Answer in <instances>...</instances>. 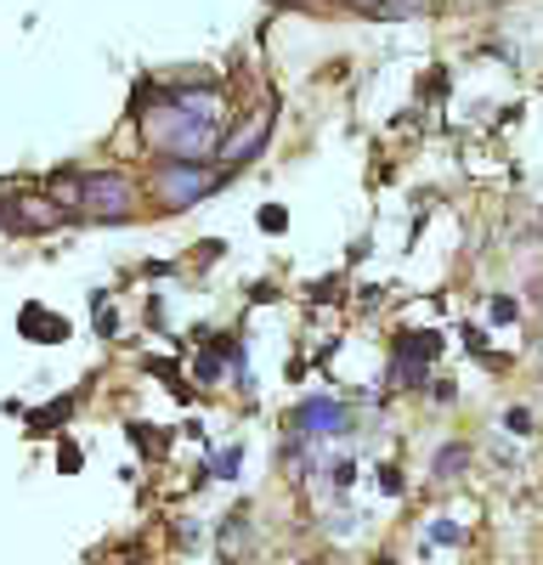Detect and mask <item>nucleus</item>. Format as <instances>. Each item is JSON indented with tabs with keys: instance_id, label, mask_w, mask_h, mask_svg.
Wrapping results in <instances>:
<instances>
[{
	"instance_id": "11",
	"label": "nucleus",
	"mask_w": 543,
	"mask_h": 565,
	"mask_svg": "<svg viewBox=\"0 0 543 565\" xmlns=\"http://www.w3.org/2000/svg\"><path fill=\"white\" fill-rule=\"evenodd\" d=\"M238 463H244V452H238V447H226V452H215L210 476H215V481H233V476H238Z\"/></svg>"
},
{
	"instance_id": "14",
	"label": "nucleus",
	"mask_w": 543,
	"mask_h": 565,
	"mask_svg": "<svg viewBox=\"0 0 543 565\" xmlns=\"http://www.w3.org/2000/svg\"><path fill=\"white\" fill-rule=\"evenodd\" d=\"M260 226H266V232H284V226H289L284 204H266V210H260Z\"/></svg>"
},
{
	"instance_id": "1",
	"label": "nucleus",
	"mask_w": 543,
	"mask_h": 565,
	"mask_svg": "<svg viewBox=\"0 0 543 565\" xmlns=\"http://www.w3.org/2000/svg\"><path fill=\"white\" fill-rule=\"evenodd\" d=\"M142 130H148V141H153L164 159H193V164H210L215 159V119L181 114L175 103L148 108L142 114Z\"/></svg>"
},
{
	"instance_id": "6",
	"label": "nucleus",
	"mask_w": 543,
	"mask_h": 565,
	"mask_svg": "<svg viewBox=\"0 0 543 565\" xmlns=\"http://www.w3.org/2000/svg\"><path fill=\"white\" fill-rule=\"evenodd\" d=\"M23 334L40 340V345H57V340H68V322L45 306H23Z\"/></svg>"
},
{
	"instance_id": "8",
	"label": "nucleus",
	"mask_w": 543,
	"mask_h": 565,
	"mask_svg": "<svg viewBox=\"0 0 543 565\" xmlns=\"http://www.w3.org/2000/svg\"><path fill=\"white\" fill-rule=\"evenodd\" d=\"M465 463H470V447H459V441H453V447H441L436 452V481H453V476H465Z\"/></svg>"
},
{
	"instance_id": "16",
	"label": "nucleus",
	"mask_w": 543,
	"mask_h": 565,
	"mask_svg": "<svg viewBox=\"0 0 543 565\" xmlns=\"http://www.w3.org/2000/svg\"><path fill=\"white\" fill-rule=\"evenodd\" d=\"M380 487H385V492H391V498H396V492H402V476H396V469H391V463H385V469H380Z\"/></svg>"
},
{
	"instance_id": "10",
	"label": "nucleus",
	"mask_w": 543,
	"mask_h": 565,
	"mask_svg": "<svg viewBox=\"0 0 543 565\" xmlns=\"http://www.w3.org/2000/svg\"><path fill=\"white\" fill-rule=\"evenodd\" d=\"M374 12L380 18H425V12H436V0H380Z\"/></svg>"
},
{
	"instance_id": "18",
	"label": "nucleus",
	"mask_w": 543,
	"mask_h": 565,
	"mask_svg": "<svg viewBox=\"0 0 543 565\" xmlns=\"http://www.w3.org/2000/svg\"><path fill=\"white\" fill-rule=\"evenodd\" d=\"M374 565H396V559H374Z\"/></svg>"
},
{
	"instance_id": "4",
	"label": "nucleus",
	"mask_w": 543,
	"mask_h": 565,
	"mask_svg": "<svg viewBox=\"0 0 543 565\" xmlns=\"http://www.w3.org/2000/svg\"><path fill=\"white\" fill-rule=\"evenodd\" d=\"M295 430H300L306 441H329V436H345V430H351V413H345L334 396H311V402L295 407Z\"/></svg>"
},
{
	"instance_id": "5",
	"label": "nucleus",
	"mask_w": 543,
	"mask_h": 565,
	"mask_svg": "<svg viewBox=\"0 0 543 565\" xmlns=\"http://www.w3.org/2000/svg\"><path fill=\"white\" fill-rule=\"evenodd\" d=\"M266 125H272V114H255V119H244L226 141H215V159L226 164V170H238V164H249L260 148H266Z\"/></svg>"
},
{
	"instance_id": "3",
	"label": "nucleus",
	"mask_w": 543,
	"mask_h": 565,
	"mask_svg": "<svg viewBox=\"0 0 543 565\" xmlns=\"http://www.w3.org/2000/svg\"><path fill=\"white\" fill-rule=\"evenodd\" d=\"M74 204H79V215H91V221H119V215H130V204H136V186H130V175L103 170V175H85V186L74 193Z\"/></svg>"
},
{
	"instance_id": "2",
	"label": "nucleus",
	"mask_w": 543,
	"mask_h": 565,
	"mask_svg": "<svg viewBox=\"0 0 543 565\" xmlns=\"http://www.w3.org/2000/svg\"><path fill=\"white\" fill-rule=\"evenodd\" d=\"M153 193H159V204H164V210H193L199 199H210V193H215V175H210V164L170 159V164L159 170V181H153Z\"/></svg>"
},
{
	"instance_id": "13",
	"label": "nucleus",
	"mask_w": 543,
	"mask_h": 565,
	"mask_svg": "<svg viewBox=\"0 0 543 565\" xmlns=\"http://www.w3.org/2000/svg\"><path fill=\"white\" fill-rule=\"evenodd\" d=\"M79 463H85V452H79L74 441H63V447H57V469H63V476H74Z\"/></svg>"
},
{
	"instance_id": "12",
	"label": "nucleus",
	"mask_w": 543,
	"mask_h": 565,
	"mask_svg": "<svg viewBox=\"0 0 543 565\" xmlns=\"http://www.w3.org/2000/svg\"><path fill=\"white\" fill-rule=\"evenodd\" d=\"M425 537H430V543H447V548H453V543H465V532L453 526V521H430V526H425Z\"/></svg>"
},
{
	"instance_id": "15",
	"label": "nucleus",
	"mask_w": 543,
	"mask_h": 565,
	"mask_svg": "<svg viewBox=\"0 0 543 565\" xmlns=\"http://www.w3.org/2000/svg\"><path fill=\"white\" fill-rule=\"evenodd\" d=\"M510 430H515V436H526V430H532V413H526V407H515V413H510Z\"/></svg>"
},
{
	"instance_id": "7",
	"label": "nucleus",
	"mask_w": 543,
	"mask_h": 565,
	"mask_svg": "<svg viewBox=\"0 0 543 565\" xmlns=\"http://www.w3.org/2000/svg\"><path fill=\"white\" fill-rule=\"evenodd\" d=\"M18 221H23V226H57V221H63V204H57V199H23V204H18Z\"/></svg>"
},
{
	"instance_id": "17",
	"label": "nucleus",
	"mask_w": 543,
	"mask_h": 565,
	"mask_svg": "<svg viewBox=\"0 0 543 565\" xmlns=\"http://www.w3.org/2000/svg\"><path fill=\"white\" fill-rule=\"evenodd\" d=\"M345 7H362V12H374V7H380V0H345Z\"/></svg>"
},
{
	"instance_id": "9",
	"label": "nucleus",
	"mask_w": 543,
	"mask_h": 565,
	"mask_svg": "<svg viewBox=\"0 0 543 565\" xmlns=\"http://www.w3.org/2000/svg\"><path fill=\"white\" fill-rule=\"evenodd\" d=\"M68 407H74L68 396H63V402H52V407H40V413L29 418V436H52V430H57V424L68 418Z\"/></svg>"
}]
</instances>
